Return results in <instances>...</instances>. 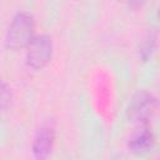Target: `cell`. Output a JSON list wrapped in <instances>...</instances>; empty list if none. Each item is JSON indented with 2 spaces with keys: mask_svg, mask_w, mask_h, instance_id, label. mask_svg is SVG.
<instances>
[{
  "mask_svg": "<svg viewBox=\"0 0 160 160\" xmlns=\"http://www.w3.org/2000/svg\"><path fill=\"white\" fill-rule=\"evenodd\" d=\"M26 49V65L34 70H40L51 60L54 45L49 35L41 34L34 36Z\"/></svg>",
  "mask_w": 160,
  "mask_h": 160,
  "instance_id": "cell-2",
  "label": "cell"
},
{
  "mask_svg": "<svg viewBox=\"0 0 160 160\" xmlns=\"http://www.w3.org/2000/svg\"><path fill=\"white\" fill-rule=\"evenodd\" d=\"M55 142V126L52 122H44L36 131L31 150L36 159H46L50 156Z\"/></svg>",
  "mask_w": 160,
  "mask_h": 160,
  "instance_id": "cell-4",
  "label": "cell"
},
{
  "mask_svg": "<svg viewBox=\"0 0 160 160\" xmlns=\"http://www.w3.org/2000/svg\"><path fill=\"white\" fill-rule=\"evenodd\" d=\"M118 1L125 2V4H128V5H129L130 8H132V9L140 8V6L142 5V2H144V0H118Z\"/></svg>",
  "mask_w": 160,
  "mask_h": 160,
  "instance_id": "cell-8",
  "label": "cell"
},
{
  "mask_svg": "<svg viewBox=\"0 0 160 160\" xmlns=\"http://www.w3.org/2000/svg\"><path fill=\"white\" fill-rule=\"evenodd\" d=\"M155 142V138L151 130L141 129L139 130L129 141V149L134 154H144L149 151Z\"/></svg>",
  "mask_w": 160,
  "mask_h": 160,
  "instance_id": "cell-5",
  "label": "cell"
},
{
  "mask_svg": "<svg viewBox=\"0 0 160 160\" xmlns=\"http://www.w3.org/2000/svg\"><path fill=\"white\" fill-rule=\"evenodd\" d=\"M158 109V99L149 91H139L136 92L128 108V115L130 121L136 124L148 122L156 112Z\"/></svg>",
  "mask_w": 160,
  "mask_h": 160,
  "instance_id": "cell-3",
  "label": "cell"
},
{
  "mask_svg": "<svg viewBox=\"0 0 160 160\" xmlns=\"http://www.w3.org/2000/svg\"><path fill=\"white\" fill-rule=\"evenodd\" d=\"M34 31H35L34 16L25 11L18 12L12 18L5 35L6 48L10 50H19L26 48L34 38Z\"/></svg>",
  "mask_w": 160,
  "mask_h": 160,
  "instance_id": "cell-1",
  "label": "cell"
},
{
  "mask_svg": "<svg viewBox=\"0 0 160 160\" xmlns=\"http://www.w3.org/2000/svg\"><path fill=\"white\" fill-rule=\"evenodd\" d=\"M12 100V92L10 86L0 79V115H2L10 106Z\"/></svg>",
  "mask_w": 160,
  "mask_h": 160,
  "instance_id": "cell-7",
  "label": "cell"
},
{
  "mask_svg": "<svg viewBox=\"0 0 160 160\" xmlns=\"http://www.w3.org/2000/svg\"><path fill=\"white\" fill-rule=\"evenodd\" d=\"M156 39H158L156 32L149 31L146 38L140 42L139 49H138V56L141 61H148L152 56L156 49Z\"/></svg>",
  "mask_w": 160,
  "mask_h": 160,
  "instance_id": "cell-6",
  "label": "cell"
}]
</instances>
